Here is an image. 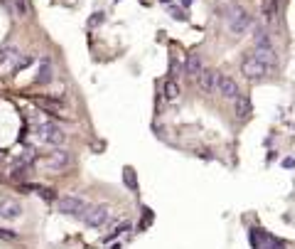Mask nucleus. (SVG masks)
Segmentation results:
<instances>
[{"instance_id": "f257e3e1", "label": "nucleus", "mask_w": 295, "mask_h": 249, "mask_svg": "<svg viewBox=\"0 0 295 249\" xmlns=\"http://www.w3.org/2000/svg\"><path fill=\"white\" fill-rule=\"evenodd\" d=\"M222 13H224L222 18L226 20L229 30L234 32V35H244V32L254 25V18H251L241 5H236V3H229L226 8H222Z\"/></svg>"}, {"instance_id": "f03ea898", "label": "nucleus", "mask_w": 295, "mask_h": 249, "mask_svg": "<svg viewBox=\"0 0 295 249\" xmlns=\"http://www.w3.org/2000/svg\"><path fill=\"white\" fill-rule=\"evenodd\" d=\"M241 74H244L248 82H266V79H270V77L276 74V67L256 60V57L248 52V55L244 57V62H241Z\"/></svg>"}, {"instance_id": "7ed1b4c3", "label": "nucleus", "mask_w": 295, "mask_h": 249, "mask_svg": "<svg viewBox=\"0 0 295 249\" xmlns=\"http://www.w3.org/2000/svg\"><path fill=\"white\" fill-rule=\"evenodd\" d=\"M79 219H82L86 227H91V229H101V227L108 224V219H111V210H108L106 205H88L86 212H84Z\"/></svg>"}, {"instance_id": "20e7f679", "label": "nucleus", "mask_w": 295, "mask_h": 249, "mask_svg": "<svg viewBox=\"0 0 295 249\" xmlns=\"http://www.w3.org/2000/svg\"><path fill=\"white\" fill-rule=\"evenodd\" d=\"M34 131H37L40 141H42V143H47V146H62V143L66 141L64 128H62V126H57L54 121H44V124L37 126Z\"/></svg>"}, {"instance_id": "39448f33", "label": "nucleus", "mask_w": 295, "mask_h": 249, "mask_svg": "<svg viewBox=\"0 0 295 249\" xmlns=\"http://www.w3.org/2000/svg\"><path fill=\"white\" fill-rule=\"evenodd\" d=\"M88 202L84 197H76V195H64L57 200V210L62 215H72V217H82L86 212Z\"/></svg>"}, {"instance_id": "423d86ee", "label": "nucleus", "mask_w": 295, "mask_h": 249, "mask_svg": "<svg viewBox=\"0 0 295 249\" xmlns=\"http://www.w3.org/2000/svg\"><path fill=\"white\" fill-rule=\"evenodd\" d=\"M216 94H219L222 99H226V101H236V99L241 96V89H238L234 77H229V74H216Z\"/></svg>"}, {"instance_id": "0eeeda50", "label": "nucleus", "mask_w": 295, "mask_h": 249, "mask_svg": "<svg viewBox=\"0 0 295 249\" xmlns=\"http://www.w3.org/2000/svg\"><path fill=\"white\" fill-rule=\"evenodd\" d=\"M251 244L256 249H286V244L276 237H270L264 229H251Z\"/></svg>"}, {"instance_id": "6e6552de", "label": "nucleus", "mask_w": 295, "mask_h": 249, "mask_svg": "<svg viewBox=\"0 0 295 249\" xmlns=\"http://www.w3.org/2000/svg\"><path fill=\"white\" fill-rule=\"evenodd\" d=\"M22 217V205L18 200H10V197H2L0 200V219L5 222H12V219Z\"/></svg>"}, {"instance_id": "1a4fd4ad", "label": "nucleus", "mask_w": 295, "mask_h": 249, "mask_svg": "<svg viewBox=\"0 0 295 249\" xmlns=\"http://www.w3.org/2000/svg\"><path fill=\"white\" fill-rule=\"evenodd\" d=\"M216 74L219 72H214V69H202V74L197 77V87L202 89L204 94H214L216 92Z\"/></svg>"}, {"instance_id": "9d476101", "label": "nucleus", "mask_w": 295, "mask_h": 249, "mask_svg": "<svg viewBox=\"0 0 295 249\" xmlns=\"http://www.w3.org/2000/svg\"><path fill=\"white\" fill-rule=\"evenodd\" d=\"M202 69H204V62H202V55H197V52L187 55V62H184V74H187V77L197 79V77L202 74Z\"/></svg>"}, {"instance_id": "9b49d317", "label": "nucleus", "mask_w": 295, "mask_h": 249, "mask_svg": "<svg viewBox=\"0 0 295 249\" xmlns=\"http://www.w3.org/2000/svg\"><path fill=\"white\" fill-rule=\"evenodd\" d=\"M254 28V45L256 47H273V35H270V30L268 28H264V25H251Z\"/></svg>"}, {"instance_id": "f8f14e48", "label": "nucleus", "mask_w": 295, "mask_h": 249, "mask_svg": "<svg viewBox=\"0 0 295 249\" xmlns=\"http://www.w3.org/2000/svg\"><path fill=\"white\" fill-rule=\"evenodd\" d=\"M52 79H54V67H52V62L44 57V60H42V64H40V72H37L34 82H37V84H50Z\"/></svg>"}, {"instance_id": "ddd939ff", "label": "nucleus", "mask_w": 295, "mask_h": 249, "mask_svg": "<svg viewBox=\"0 0 295 249\" xmlns=\"http://www.w3.org/2000/svg\"><path fill=\"white\" fill-rule=\"evenodd\" d=\"M251 55H254L256 60H261V62L270 64V67H276V64H278V55H276V50H273V47H256Z\"/></svg>"}, {"instance_id": "4468645a", "label": "nucleus", "mask_w": 295, "mask_h": 249, "mask_svg": "<svg viewBox=\"0 0 295 249\" xmlns=\"http://www.w3.org/2000/svg\"><path fill=\"white\" fill-rule=\"evenodd\" d=\"M50 168H54V170H64L69 163H72V156L66 153V151H54V153H50Z\"/></svg>"}, {"instance_id": "2eb2a0df", "label": "nucleus", "mask_w": 295, "mask_h": 249, "mask_svg": "<svg viewBox=\"0 0 295 249\" xmlns=\"http://www.w3.org/2000/svg\"><path fill=\"white\" fill-rule=\"evenodd\" d=\"M234 111H236L238 119H248V116H251V99L241 94V96L234 101Z\"/></svg>"}, {"instance_id": "dca6fc26", "label": "nucleus", "mask_w": 295, "mask_h": 249, "mask_svg": "<svg viewBox=\"0 0 295 249\" xmlns=\"http://www.w3.org/2000/svg\"><path fill=\"white\" fill-rule=\"evenodd\" d=\"M165 99L168 101H177L180 99V84H177V79H168L165 82Z\"/></svg>"}, {"instance_id": "f3484780", "label": "nucleus", "mask_w": 295, "mask_h": 249, "mask_svg": "<svg viewBox=\"0 0 295 249\" xmlns=\"http://www.w3.org/2000/svg\"><path fill=\"white\" fill-rule=\"evenodd\" d=\"M170 13H172V18L175 20H184L187 15H184V10H180V8H170Z\"/></svg>"}, {"instance_id": "a211bd4d", "label": "nucleus", "mask_w": 295, "mask_h": 249, "mask_svg": "<svg viewBox=\"0 0 295 249\" xmlns=\"http://www.w3.org/2000/svg\"><path fill=\"white\" fill-rule=\"evenodd\" d=\"M18 234L12 232V229H0V239H15Z\"/></svg>"}, {"instance_id": "6ab92c4d", "label": "nucleus", "mask_w": 295, "mask_h": 249, "mask_svg": "<svg viewBox=\"0 0 295 249\" xmlns=\"http://www.w3.org/2000/svg\"><path fill=\"white\" fill-rule=\"evenodd\" d=\"M15 3H18V10H20V15H28V3H25V0H15Z\"/></svg>"}, {"instance_id": "aec40b11", "label": "nucleus", "mask_w": 295, "mask_h": 249, "mask_svg": "<svg viewBox=\"0 0 295 249\" xmlns=\"http://www.w3.org/2000/svg\"><path fill=\"white\" fill-rule=\"evenodd\" d=\"M104 23V13H96V18L91 20V25H101Z\"/></svg>"}, {"instance_id": "412c9836", "label": "nucleus", "mask_w": 295, "mask_h": 249, "mask_svg": "<svg viewBox=\"0 0 295 249\" xmlns=\"http://www.w3.org/2000/svg\"><path fill=\"white\" fill-rule=\"evenodd\" d=\"M283 165H286V168H293L295 160H293V158H286V160H283Z\"/></svg>"}, {"instance_id": "4be33fe9", "label": "nucleus", "mask_w": 295, "mask_h": 249, "mask_svg": "<svg viewBox=\"0 0 295 249\" xmlns=\"http://www.w3.org/2000/svg\"><path fill=\"white\" fill-rule=\"evenodd\" d=\"M182 3H184V5H190V3H192V0H182Z\"/></svg>"}]
</instances>
